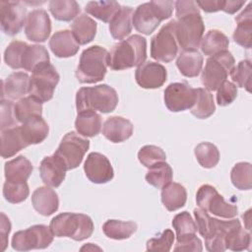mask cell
<instances>
[{
    "mask_svg": "<svg viewBox=\"0 0 252 252\" xmlns=\"http://www.w3.org/2000/svg\"><path fill=\"white\" fill-rule=\"evenodd\" d=\"M166 77L165 67L154 61L144 62L135 71L136 82L143 89L160 88L165 83Z\"/></svg>",
    "mask_w": 252,
    "mask_h": 252,
    "instance_id": "ac0fdd59",
    "label": "cell"
},
{
    "mask_svg": "<svg viewBox=\"0 0 252 252\" xmlns=\"http://www.w3.org/2000/svg\"><path fill=\"white\" fill-rule=\"evenodd\" d=\"M26 147L28 144L23 136L21 126L1 130V156L3 158L15 156Z\"/></svg>",
    "mask_w": 252,
    "mask_h": 252,
    "instance_id": "cb8c5ba5",
    "label": "cell"
},
{
    "mask_svg": "<svg viewBox=\"0 0 252 252\" xmlns=\"http://www.w3.org/2000/svg\"><path fill=\"white\" fill-rule=\"evenodd\" d=\"M196 202L200 209L220 218L232 219L238 214L237 206L227 203L217 189L210 184H204L198 189Z\"/></svg>",
    "mask_w": 252,
    "mask_h": 252,
    "instance_id": "8fae6325",
    "label": "cell"
},
{
    "mask_svg": "<svg viewBox=\"0 0 252 252\" xmlns=\"http://www.w3.org/2000/svg\"><path fill=\"white\" fill-rule=\"evenodd\" d=\"M172 176L173 171L170 165L165 161H161L149 168L146 174V181L158 189H162L172 181Z\"/></svg>",
    "mask_w": 252,
    "mask_h": 252,
    "instance_id": "f35d334b",
    "label": "cell"
},
{
    "mask_svg": "<svg viewBox=\"0 0 252 252\" xmlns=\"http://www.w3.org/2000/svg\"><path fill=\"white\" fill-rule=\"evenodd\" d=\"M0 241H1V251H4L8 244V236L11 231V222L8 217L4 214H0Z\"/></svg>",
    "mask_w": 252,
    "mask_h": 252,
    "instance_id": "db71d44e",
    "label": "cell"
},
{
    "mask_svg": "<svg viewBox=\"0 0 252 252\" xmlns=\"http://www.w3.org/2000/svg\"><path fill=\"white\" fill-rule=\"evenodd\" d=\"M217 91V102L220 106L230 104L237 96L236 85L229 81H224Z\"/></svg>",
    "mask_w": 252,
    "mask_h": 252,
    "instance_id": "f907efd6",
    "label": "cell"
},
{
    "mask_svg": "<svg viewBox=\"0 0 252 252\" xmlns=\"http://www.w3.org/2000/svg\"><path fill=\"white\" fill-rule=\"evenodd\" d=\"M89 249H91V250H94V249L100 250V248H99V247L93 246V243H88V245H85L84 247H82V248H81V250H82V251H83V250H89Z\"/></svg>",
    "mask_w": 252,
    "mask_h": 252,
    "instance_id": "680465c9",
    "label": "cell"
},
{
    "mask_svg": "<svg viewBox=\"0 0 252 252\" xmlns=\"http://www.w3.org/2000/svg\"><path fill=\"white\" fill-rule=\"evenodd\" d=\"M232 184L239 190H250L252 186V165L250 162L236 163L230 172Z\"/></svg>",
    "mask_w": 252,
    "mask_h": 252,
    "instance_id": "b9f144b4",
    "label": "cell"
},
{
    "mask_svg": "<svg viewBox=\"0 0 252 252\" xmlns=\"http://www.w3.org/2000/svg\"><path fill=\"white\" fill-rule=\"evenodd\" d=\"M251 213V210H248L245 214H243L242 215V218H243V220H245V221L247 222V224H246V227L248 228V229H250V214Z\"/></svg>",
    "mask_w": 252,
    "mask_h": 252,
    "instance_id": "6f0895ef",
    "label": "cell"
},
{
    "mask_svg": "<svg viewBox=\"0 0 252 252\" xmlns=\"http://www.w3.org/2000/svg\"><path fill=\"white\" fill-rule=\"evenodd\" d=\"M228 45V37L219 30L209 31L200 42L202 52L208 56H213L223 50H227Z\"/></svg>",
    "mask_w": 252,
    "mask_h": 252,
    "instance_id": "836d02e7",
    "label": "cell"
},
{
    "mask_svg": "<svg viewBox=\"0 0 252 252\" xmlns=\"http://www.w3.org/2000/svg\"><path fill=\"white\" fill-rule=\"evenodd\" d=\"M14 114L20 123H24L34 116H41L42 102L32 95L22 97L14 104Z\"/></svg>",
    "mask_w": 252,
    "mask_h": 252,
    "instance_id": "d590c367",
    "label": "cell"
},
{
    "mask_svg": "<svg viewBox=\"0 0 252 252\" xmlns=\"http://www.w3.org/2000/svg\"><path fill=\"white\" fill-rule=\"evenodd\" d=\"M87 178L95 184H103L110 181L114 171L109 159L102 154L91 153L88 155L84 164Z\"/></svg>",
    "mask_w": 252,
    "mask_h": 252,
    "instance_id": "2e32d148",
    "label": "cell"
},
{
    "mask_svg": "<svg viewBox=\"0 0 252 252\" xmlns=\"http://www.w3.org/2000/svg\"><path fill=\"white\" fill-rule=\"evenodd\" d=\"M49 11L56 20L69 22L78 16L80 6L74 0H52L49 2Z\"/></svg>",
    "mask_w": 252,
    "mask_h": 252,
    "instance_id": "ab89813d",
    "label": "cell"
},
{
    "mask_svg": "<svg viewBox=\"0 0 252 252\" xmlns=\"http://www.w3.org/2000/svg\"><path fill=\"white\" fill-rule=\"evenodd\" d=\"M102 126L101 116L93 110L78 112L75 121V128L83 137L96 136Z\"/></svg>",
    "mask_w": 252,
    "mask_h": 252,
    "instance_id": "f546056e",
    "label": "cell"
},
{
    "mask_svg": "<svg viewBox=\"0 0 252 252\" xmlns=\"http://www.w3.org/2000/svg\"><path fill=\"white\" fill-rule=\"evenodd\" d=\"M174 251H194L201 252L203 250L202 241L196 234H191L183 237L176 238V244L173 248Z\"/></svg>",
    "mask_w": 252,
    "mask_h": 252,
    "instance_id": "f5cc1de1",
    "label": "cell"
},
{
    "mask_svg": "<svg viewBox=\"0 0 252 252\" xmlns=\"http://www.w3.org/2000/svg\"><path fill=\"white\" fill-rule=\"evenodd\" d=\"M118 103L116 91L106 85L83 87L76 94V108L78 112L93 110L101 113L112 112Z\"/></svg>",
    "mask_w": 252,
    "mask_h": 252,
    "instance_id": "277c9868",
    "label": "cell"
},
{
    "mask_svg": "<svg viewBox=\"0 0 252 252\" xmlns=\"http://www.w3.org/2000/svg\"><path fill=\"white\" fill-rule=\"evenodd\" d=\"M49 54L43 45H27L22 56V68L26 71L33 72L38 67L49 63Z\"/></svg>",
    "mask_w": 252,
    "mask_h": 252,
    "instance_id": "d6a6232c",
    "label": "cell"
},
{
    "mask_svg": "<svg viewBox=\"0 0 252 252\" xmlns=\"http://www.w3.org/2000/svg\"><path fill=\"white\" fill-rule=\"evenodd\" d=\"M138 159L144 166L150 168L158 162L165 161L166 155L163 150L158 146L146 145L140 149Z\"/></svg>",
    "mask_w": 252,
    "mask_h": 252,
    "instance_id": "bcb514c9",
    "label": "cell"
},
{
    "mask_svg": "<svg viewBox=\"0 0 252 252\" xmlns=\"http://www.w3.org/2000/svg\"><path fill=\"white\" fill-rule=\"evenodd\" d=\"M90 148V141L74 131L67 133L53 154L65 166L66 170L78 167Z\"/></svg>",
    "mask_w": 252,
    "mask_h": 252,
    "instance_id": "9c48e42d",
    "label": "cell"
},
{
    "mask_svg": "<svg viewBox=\"0 0 252 252\" xmlns=\"http://www.w3.org/2000/svg\"><path fill=\"white\" fill-rule=\"evenodd\" d=\"M194 154L200 165L205 168L215 167L220 160L219 149L209 142L198 144L194 150Z\"/></svg>",
    "mask_w": 252,
    "mask_h": 252,
    "instance_id": "60d3db41",
    "label": "cell"
},
{
    "mask_svg": "<svg viewBox=\"0 0 252 252\" xmlns=\"http://www.w3.org/2000/svg\"><path fill=\"white\" fill-rule=\"evenodd\" d=\"M196 219L197 230L205 239V245L208 251L222 252L226 250L225 236L226 234L236 228L240 227L241 223L237 219L229 220H221L209 216V213L198 208L194 210Z\"/></svg>",
    "mask_w": 252,
    "mask_h": 252,
    "instance_id": "7a4b0ae2",
    "label": "cell"
},
{
    "mask_svg": "<svg viewBox=\"0 0 252 252\" xmlns=\"http://www.w3.org/2000/svg\"><path fill=\"white\" fill-rule=\"evenodd\" d=\"M176 66L183 76L197 77L202 70L203 56L197 49L183 50L177 57Z\"/></svg>",
    "mask_w": 252,
    "mask_h": 252,
    "instance_id": "f1b7e54d",
    "label": "cell"
},
{
    "mask_svg": "<svg viewBox=\"0 0 252 252\" xmlns=\"http://www.w3.org/2000/svg\"><path fill=\"white\" fill-rule=\"evenodd\" d=\"M251 245V234L240 227L230 230L225 236V247L232 251H242L249 249Z\"/></svg>",
    "mask_w": 252,
    "mask_h": 252,
    "instance_id": "7bdbcfd3",
    "label": "cell"
},
{
    "mask_svg": "<svg viewBox=\"0 0 252 252\" xmlns=\"http://www.w3.org/2000/svg\"><path fill=\"white\" fill-rule=\"evenodd\" d=\"M30 194L29 185L26 182L5 181L3 185V196L6 201L11 204H19L24 202Z\"/></svg>",
    "mask_w": 252,
    "mask_h": 252,
    "instance_id": "ee69618b",
    "label": "cell"
},
{
    "mask_svg": "<svg viewBox=\"0 0 252 252\" xmlns=\"http://www.w3.org/2000/svg\"><path fill=\"white\" fill-rule=\"evenodd\" d=\"M133 124L121 116H111L102 126L103 136L112 143H121L128 140L133 134Z\"/></svg>",
    "mask_w": 252,
    "mask_h": 252,
    "instance_id": "d6986e66",
    "label": "cell"
},
{
    "mask_svg": "<svg viewBox=\"0 0 252 252\" xmlns=\"http://www.w3.org/2000/svg\"><path fill=\"white\" fill-rule=\"evenodd\" d=\"M54 234L44 224H34L25 230L17 231L12 238V247L17 251L44 249L53 241Z\"/></svg>",
    "mask_w": 252,
    "mask_h": 252,
    "instance_id": "4fadbf2b",
    "label": "cell"
},
{
    "mask_svg": "<svg viewBox=\"0 0 252 252\" xmlns=\"http://www.w3.org/2000/svg\"><path fill=\"white\" fill-rule=\"evenodd\" d=\"M174 241V233L171 229L163 230L158 236L153 237L147 241L148 251L168 252Z\"/></svg>",
    "mask_w": 252,
    "mask_h": 252,
    "instance_id": "681fc988",
    "label": "cell"
},
{
    "mask_svg": "<svg viewBox=\"0 0 252 252\" xmlns=\"http://www.w3.org/2000/svg\"><path fill=\"white\" fill-rule=\"evenodd\" d=\"M244 4H245V1H223L221 11L228 14H234Z\"/></svg>",
    "mask_w": 252,
    "mask_h": 252,
    "instance_id": "9f6ffc18",
    "label": "cell"
},
{
    "mask_svg": "<svg viewBox=\"0 0 252 252\" xmlns=\"http://www.w3.org/2000/svg\"><path fill=\"white\" fill-rule=\"evenodd\" d=\"M176 38L183 50L196 49L203 38L205 25L195 1H176Z\"/></svg>",
    "mask_w": 252,
    "mask_h": 252,
    "instance_id": "6da1fadb",
    "label": "cell"
},
{
    "mask_svg": "<svg viewBox=\"0 0 252 252\" xmlns=\"http://www.w3.org/2000/svg\"><path fill=\"white\" fill-rule=\"evenodd\" d=\"M174 2L170 0L151 1L141 4L133 14V26L141 33L149 35L159 24L172 15Z\"/></svg>",
    "mask_w": 252,
    "mask_h": 252,
    "instance_id": "5b68a950",
    "label": "cell"
},
{
    "mask_svg": "<svg viewBox=\"0 0 252 252\" xmlns=\"http://www.w3.org/2000/svg\"><path fill=\"white\" fill-rule=\"evenodd\" d=\"M27 9L20 1H0L1 29L8 35L19 33L27 21Z\"/></svg>",
    "mask_w": 252,
    "mask_h": 252,
    "instance_id": "5bb4252c",
    "label": "cell"
},
{
    "mask_svg": "<svg viewBox=\"0 0 252 252\" xmlns=\"http://www.w3.org/2000/svg\"><path fill=\"white\" fill-rule=\"evenodd\" d=\"M66 168L63 163L53 155L45 157L39 165V173L42 182L51 187L61 185L66 176Z\"/></svg>",
    "mask_w": 252,
    "mask_h": 252,
    "instance_id": "7402d4cb",
    "label": "cell"
},
{
    "mask_svg": "<svg viewBox=\"0 0 252 252\" xmlns=\"http://www.w3.org/2000/svg\"><path fill=\"white\" fill-rule=\"evenodd\" d=\"M79 45L72 32L69 30L58 31L49 39L51 51L59 58H67L76 55L80 48Z\"/></svg>",
    "mask_w": 252,
    "mask_h": 252,
    "instance_id": "ffe728a7",
    "label": "cell"
},
{
    "mask_svg": "<svg viewBox=\"0 0 252 252\" xmlns=\"http://www.w3.org/2000/svg\"><path fill=\"white\" fill-rule=\"evenodd\" d=\"M134 11L129 6H121L120 10L109 23V32L114 39L123 40L130 34L133 27Z\"/></svg>",
    "mask_w": 252,
    "mask_h": 252,
    "instance_id": "4316f807",
    "label": "cell"
},
{
    "mask_svg": "<svg viewBox=\"0 0 252 252\" xmlns=\"http://www.w3.org/2000/svg\"><path fill=\"white\" fill-rule=\"evenodd\" d=\"M28 43L20 40H13L4 52V61L12 69L22 68V56Z\"/></svg>",
    "mask_w": 252,
    "mask_h": 252,
    "instance_id": "c3c4849f",
    "label": "cell"
},
{
    "mask_svg": "<svg viewBox=\"0 0 252 252\" xmlns=\"http://www.w3.org/2000/svg\"><path fill=\"white\" fill-rule=\"evenodd\" d=\"M108 52L99 45H93L85 49L80 57L75 75L82 84L100 82L107 71Z\"/></svg>",
    "mask_w": 252,
    "mask_h": 252,
    "instance_id": "52a82bcc",
    "label": "cell"
},
{
    "mask_svg": "<svg viewBox=\"0 0 252 252\" xmlns=\"http://www.w3.org/2000/svg\"><path fill=\"white\" fill-rule=\"evenodd\" d=\"M251 71V61L249 59H244L234 66L229 74L233 83H235L239 88H245L250 92Z\"/></svg>",
    "mask_w": 252,
    "mask_h": 252,
    "instance_id": "f6af8a7d",
    "label": "cell"
},
{
    "mask_svg": "<svg viewBox=\"0 0 252 252\" xmlns=\"http://www.w3.org/2000/svg\"><path fill=\"white\" fill-rule=\"evenodd\" d=\"M137 230V224L134 221H122L118 220H108L102 225L103 233L115 240L129 238Z\"/></svg>",
    "mask_w": 252,
    "mask_h": 252,
    "instance_id": "74e56055",
    "label": "cell"
},
{
    "mask_svg": "<svg viewBox=\"0 0 252 252\" xmlns=\"http://www.w3.org/2000/svg\"><path fill=\"white\" fill-rule=\"evenodd\" d=\"M33 170L32 162L24 156H19L5 163L4 172L7 181L26 182Z\"/></svg>",
    "mask_w": 252,
    "mask_h": 252,
    "instance_id": "83f0119b",
    "label": "cell"
},
{
    "mask_svg": "<svg viewBox=\"0 0 252 252\" xmlns=\"http://www.w3.org/2000/svg\"><path fill=\"white\" fill-rule=\"evenodd\" d=\"M234 58L228 50H223L210 56L202 71L201 81L208 91H217L226 81L228 74L234 67Z\"/></svg>",
    "mask_w": 252,
    "mask_h": 252,
    "instance_id": "ba28073f",
    "label": "cell"
},
{
    "mask_svg": "<svg viewBox=\"0 0 252 252\" xmlns=\"http://www.w3.org/2000/svg\"><path fill=\"white\" fill-rule=\"evenodd\" d=\"M51 22L46 11L35 9L29 13L25 24V33L29 40L44 42L50 35Z\"/></svg>",
    "mask_w": 252,
    "mask_h": 252,
    "instance_id": "e0dca14e",
    "label": "cell"
},
{
    "mask_svg": "<svg viewBox=\"0 0 252 252\" xmlns=\"http://www.w3.org/2000/svg\"><path fill=\"white\" fill-rule=\"evenodd\" d=\"M190 109L191 113L199 119H206L213 115L216 110V105L211 92L205 88L196 89L195 101Z\"/></svg>",
    "mask_w": 252,
    "mask_h": 252,
    "instance_id": "e575fe53",
    "label": "cell"
},
{
    "mask_svg": "<svg viewBox=\"0 0 252 252\" xmlns=\"http://www.w3.org/2000/svg\"><path fill=\"white\" fill-rule=\"evenodd\" d=\"M59 79V74L50 63L38 67L30 77V95L42 103L50 100Z\"/></svg>",
    "mask_w": 252,
    "mask_h": 252,
    "instance_id": "7c38bea8",
    "label": "cell"
},
{
    "mask_svg": "<svg viewBox=\"0 0 252 252\" xmlns=\"http://www.w3.org/2000/svg\"><path fill=\"white\" fill-rule=\"evenodd\" d=\"M21 130L28 146H30L43 142L48 136L49 126L42 116H34L22 123Z\"/></svg>",
    "mask_w": 252,
    "mask_h": 252,
    "instance_id": "484cf974",
    "label": "cell"
},
{
    "mask_svg": "<svg viewBox=\"0 0 252 252\" xmlns=\"http://www.w3.org/2000/svg\"><path fill=\"white\" fill-rule=\"evenodd\" d=\"M30 91V77L24 72H15L2 81L1 98L18 99Z\"/></svg>",
    "mask_w": 252,
    "mask_h": 252,
    "instance_id": "44dd1931",
    "label": "cell"
},
{
    "mask_svg": "<svg viewBox=\"0 0 252 252\" xmlns=\"http://www.w3.org/2000/svg\"><path fill=\"white\" fill-rule=\"evenodd\" d=\"M17 119L14 114V104L12 100L1 98V130L17 126Z\"/></svg>",
    "mask_w": 252,
    "mask_h": 252,
    "instance_id": "816d5d0a",
    "label": "cell"
},
{
    "mask_svg": "<svg viewBox=\"0 0 252 252\" xmlns=\"http://www.w3.org/2000/svg\"><path fill=\"white\" fill-rule=\"evenodd\" d=\"M237 27L233 32V40L240 46L249 49L252 41V3L235 17Z\"/></svg>",
    "mask_w": 252,
    "mask_h": 252,
    "instance_id": "d4e9b609",
    "label": "cell"
},
{
    "mask_svg": "<svg viewBox=\"0 0 252 252\" xmlns=\"http://www.w3.org/2000/svg\"><path fill=\"white\" fill-rule=\"evenodd\" d=\"M172 226L176 231V238L196 234L197 232V224L186 211L177 214L173 218Z\"/></svg>",
    "mask_w": 252,
    "mask_h": 252,
    "instance_id": "7dc6e473",
    "label": "cell"
},
{
    "mask_svg": "<svg viewBox=\"0 0 252 252\" xmlns=\"http://www.w3.org/2000/svg\"><path fill=\"white\" fill-rule=\"evenodd\" d=\"M54 236L69 237L76 241L89 238L94 232L92 219L84 214L62 213L55 216L49 224Z\"/></svg>",
    "mask_w": 252,
    "mask_h": 252,
    "instance_id": "8992f818",
    "label": "cell"
},
{
    "mask_svg": "<svg viewBox=\"0 0 252 252\" xmlns=\"http://www.w3.org/2000/svg\"><path fill=\"white\" fill-rule=\"evenodd\" d=\"M121 6L116 1H90L86 4L85 11L94 18L104 22L110 23L113 17L120 10Z\"/></svg>",
    "mask_w": 252,
    "mask_h": 252,
    "instance_id": "8d00e7d4",
    "label": "cell"
},
{
    "mask_svg": "<svg viewBox=\"0 0 252 252\" xmlns=\"http://www.w3.org/2000/svg\"><path fill=\"white\" fill-rule=\"evenodd\" d=\"M32 204L37 213L47 217L58 210L59 198L53 189L47 186H42L33 191L32 195Z\"/></svg>",
    "mask_w": 252,
    "mask_h": 252,
    "instance_id": "603a6c76",
    "label": "cell"
},
{
    "mask_svg": "<svg viewBox=\"0 0 252 252\" xmlns=\"http://www.w3.org/2000/svg\"><path fill=\"white\" fill-rule=\"evenodd\" d=\"M178 53L176 20L164 25L151 40V56L160 62L172 61Z\"/></svg>",
    "mask_w": 252,
    "mask_h": 252,
    "instance_id": "30bf717a",
    "label": "cell"
},
{
    "mask_svg": "<svg viewBox=\"0 0 252 252\" xmlns=\"http://www.w3.org/2000/svg\"><path fill=\"white\" fill-rule=\"evenodd\" d=\"M147 57V40L140 34H133L115 43L108 52L107 66L115 71L139 67Z\"/></svg>",
    "mask_w": 252,
    "mask_h": 252,
    "instance_id": "3957f363",
    "label": "cell"
},
{
    "mask_svg": "<svg viewBox=\"0 0 252 252\" xmlns=\"http://www.w3.org/2000/svg\"><path fill=\"white\" fill-rule=\"evenodd\" d=\"M196 5L207 13H214L220 11L222 8V0H204L196 1Z\"/></svg>",
    "mask_w": 252,
    "mask_h": 252,
    "instance_id": "11a10c76",
    "label": "cell"
},
{
    "mask_svg": "<svg viewBox=\"0 0 252 252\" xmlns=\"http://www.w3.org/2000/svg\"><path fill=\"white\" fill-rule=\"evenodd\" d=\"M196 97V89L187 83H171L164 90V103L168 110L179 112L193 106Z\"/></svg>",
    "mask_w": 252,
    "mask_h": 252,
    "instance_id": "9a60e30c",
    "label": "cell"
},
{
    "mask_svg": "<svg viewBox=\"0 0 252 252\" xmlns=\"http://www.w3.org/2000/svg\"><path fill=\"white\" fill-rule=\"evenodd\" d=\"M72 33L81 45L91 42L96 33V23L90 16L82 14L71 25Z\"/></svg>",
    "mask_w": 252,
    "mask_h": 252,
    "instance_id": "1f68e13d",
    "label": "cell"
},
{
    "mask_svg": "<svg viewBox=\"0 0 252 252\" xmlns=\"http://www.w3.org/2000/svg\"><path fill=\"white\" fill-rule=\"evenodd\" d=\"M161 202L169 211L173 212L184 207L187 200V192L183 185L170 182L161 189Z\"/></svg>",
    "mask_w": 252,
    "mask_h": 252,
    "instance_id": "4dcf8cb0",
    "label": "cell"
}]
</instances>
